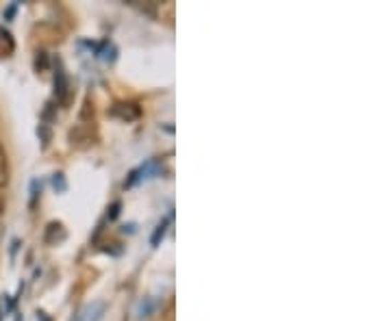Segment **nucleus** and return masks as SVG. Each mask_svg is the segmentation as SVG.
Masks as SVG:
<instances>
[{
  "label": "nucleus",
  "mask_w": 391,
  "mask_h": 321,
  "mask_svg": "<svg viewBox=\"0 0 391 321\" xmlns=\"http://www.w3.org/2000/svg\"><path fill=\"white\" fill-rule=\"evenodd\" d=\"M46 243H59V241H63L65 239V230H63V224H59V222H53V224H48V230H46Z\"/></svg>",
  "instance_id": "nucleus-1"
},
{
  "label": "nucleus",
  "mask_w": 391,
  "mask_h": 321,
  "mask_svg": "<svg viewBox=\"0 0 391 321\" xmlns=\"http://www.w3.org/2000/svg\"><path fill=\"white\" fill-rule=\"evenodd\" d=\"M55 91L57 96L65 102V94H67V77L63 72V67L57 69V74H55Z\"/></svg>",
  "instance_id": "nucleus-2"
},
{
  "label": "nucleus",
  "mask_w": 391,
  "mask_h": 321,
  "mask_svg": "<svg viewBox=\"0 0 391 321\" xmlns=\"http://www.w3.org/2000/svg\"><path fill=\"white\" fill-rule=\"evenodd\" d=\"M9 185V161H7V154L0 146V189Z\"/></svg>",
  "instance_id": "nucleus-3"
},
{
  "label": "nucleus",
  "mask_w": 391,
  "mask_h": 321,
  "mask_svg": "<svg viewBox=\"0 0 391 321\" xmlns=\"http://www.w3.org/2000/svg\"><path fill=\"white\" fill-rule=\"evenodd\" d=\"M35 67H38V72H44V69H48V55L44 50H40L38 57H35Z\"/></svg>",
  "instance_id": "nucleus-4"
},
{
  "label": "nucleus",
  "mask_w": 391,
  "mask_h": 321,
  "mask_svg": "<svg viewBox=\"0 0 391 321\" xmlns=\"http://www.w3.org/2000/svg\"><path fill=\"white\" fill-rule=\"evenodd\" d=\"M165 224H167V220H165V222H163V224L159 226V230L155 232V237H153V243H155V245L159 243V237H163V232H165Z\"/></svg>",
  "instance_id": "nucleus-5"
},
{
  "label": "nucleus",
  "mask_w": 391,
  "mask_h": 321,
  "mask_svg": "<svg viewBox=\"0 0 391 321\" xmlns=\"http://www.w3.org/2000/svg\"><path fill=\"white\" fill-rule=\"evenodd\" d=\"M3 210H5V202H3V200H0V213H3Z\"/></svg>",
  "instance_id": "nucleus-6"
}]
</instances>
